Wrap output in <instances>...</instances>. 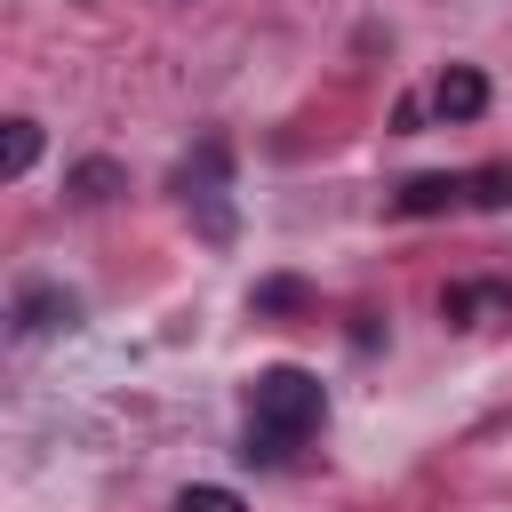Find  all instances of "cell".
<instances>
[{
	"label": "cell",
	"mask_w": 512,
	"mask_h": 512,
	"mask_svg": "<svg viewBox=\"0 0 512 512\" xmlns=\"http://www.w3.org/2000/svg\"><path fill=\"white\" fill-rule=\"evenodd\" d=\"M320 416H328L320 376H304V368H264V376H256V392H248L240 456H248V464H288V456L320 432Z\"/></svg>",
	"instance_id": "6da1fadb"
},
{
	"label": "cell",
	"mask_w": 512,
	"mask_h": 512,
	"mask_svg": "<svg viewBox=\"0 0 512 512\" xmlns=\"http://www.w3.org/2000/svg\"><path fill=\"white\" fill-rule=\"evenodd\" d=\"M224 184H232V152H224V136H208V144L176 168V200L200 208V232H208V240H232V200H224Z\"/></svg>",
	"instance_id": "7a4b0ae2"
},
{
	"label": "cell",
	"mask_w": 512,
	"mask_h": 512,
	"mask_svg": "<svg viewBox=\"0 0 512 512\" xmlns=\"http://www.w3.org/2000/svg\"><path fill=\"white\" fill-rule=\"evenodd\" d=\"M8 320H16V336H56V328L80 320V296H72L64 280H16Z\"/></svg>",
	"instance_id": "3957f363"
},
{
	"label": "cell",
	"mask_w": 512,
	"mask_h": 512,
	"mask_svg": "<svg viewBox=\"0 0 512 512\" xmlns=\"http://www.w3.org/2000/svg\"><path fill=\"white\" fill-rule=\"evenodd\" d=\"M440 320H456V328L512 320V288H504V280H456V288L440 296Z\"/></svg>",
	"instance_id": "277c9868"
},
{
	"label": "cell",
	"mask_w": 512,
	"mask_h": 512,
	"mask_svg": "<svg viewBox=\"0 0 512 512\" xmlns=\"http://www.w3.org/2000/svg\"><path fill=\"white\" fill-rule=\"evenodd\" d=\"M432 112H440V120H480V112H488V72L448 64V72L432 80Z\"/></svg>",
	"instance_id": "5b68a950"
},
{
	"label": "cell",
	"mask_w": 512,
	"mask_h": 512,
	"mask_svg": "<svg viewBox=\"0 0 512 512\" xmlns=\"http://www.w3.org/2000/svg\"><path fill=\"white\" fill-rule=\"evenodd\" d=\"M456 200H464V176H448V168L400 184V216H440V208H456Z\"/></svg>",
	"instance_id": "8992f818"
},
{
	"label": "cell",
	"mask_w": 512,
	"mask_h": 512,
	"mask_svg": "<svg viewBox=\"0 0 512 512\" xmlns=\"http://www.w3.org/2000/svg\"><path fill=\"white\" fill-rule=\"evenodd\" d=\"M32 160H40V120L8 112L0 120V176H32Z\"/></svg>",
	"instance_id": "52a82bcc"
},
{
	"label": "cell",
	"mask_w": 512,
	"mask_h": 512,
	"mask_svg": "<svg viewBox=\"0 0 512 512\" xmlns=\"http://www.w3.org/2000/svg\"><path fill=\"white\" fill-rule=\"evenodd\" d=\"M64 192H72L80 208H104L112 192H128V176H120V160H80V168L64 176Z\"/></svg>",
	"instance_id": "ba28073f"
},
{
	"label": "cell",
	"mask_w": 512,
	"mask_h": 512,
	"mask_svg": "<svg viewBox=\"0 0 512 512\" xmlns=\"http://www.w3.org/2000/svg\"><path fill=\"white\" fill-rule=\"evenodd\" d=\"M304 304H312V288H304L296 272H272V280L248 288V312H256V320H264V312H304Z\"/></svg>",
	"instance_id": "9c48e42d"
},
{
	"label": "cell",
	"mask_w": 512,
	"mask_h": 512,
	"mask_svg": "<svg viewBox=\"0 0 512 512\" xmlns=\"http://www.w3.org/2000/svg\"><path fill=\"white\" fill-rule=\"evenodd\" d=\"M464 200H472V208H488V216H496V208H512V168H504V160L472 168V176H464Z\"/></svg>",
	"instance_id": "30bf717a"
},
{
	"label": "cell",
	"mask_w": 512,
	"mask_h": 512,
	"mask_svg": "<svg viewBox=\"0 0 512 512\" xmlns=\"http://www.w3.org/2000/svg\"><path fill=\"white\" fill-rule=\"evenodd\" d=\"M176 512H248V504H240L232 488H184V496H176Z\"/></svg>",
	"instance_id": "8fae6325"
}]
</instances>
